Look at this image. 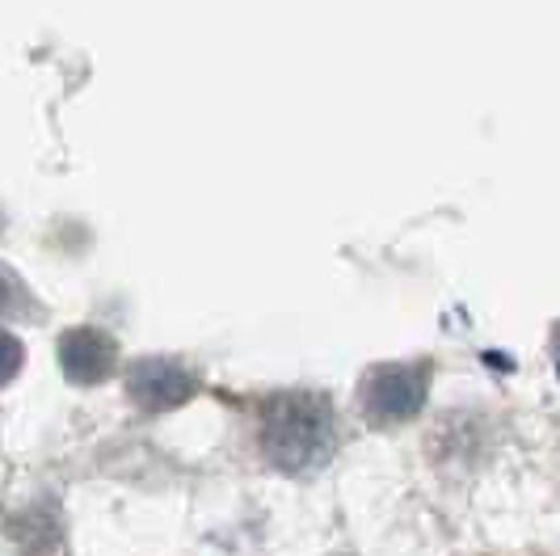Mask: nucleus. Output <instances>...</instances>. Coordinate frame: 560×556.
Segmentation results:
<instances>
[{
    "label": "nucleus",
    "mask_w": 560,
    "mask_h": 556,
    "mask_svg": "<svg viewBox=\"0 0 560 556\" xmlns=\"http://www.w3.org/2000/svg\"><path fill=\"white\" fill-rule=\"evenodd\" d=\"M22 362H26V350H22V341L13 334H4L0 329V384H9L18 371H22Z\"/></svg>",
    "instance_id": "nucleus-5"
},
{
    "label": "nucleus",
    "mask_w": 560,
    "mask_h": 556,
    "mask_svg": "<svg viewBox=\"0 0 560 556\" xmlns=\"http://www.w3.org/2000/svg\"><path fill=\"white\" fill-rule=\"evenodd\" d=\"M195 392H198V380L182 362L143 359V362H136V371H131V396H136V405L152 409V414L186 405Z\"/></svg>",
    "instance_id": "nucleus-3"
},
{
    "label": "nucleus",
    "mask_w": 560,
    "mask_h": 556,
    "mask_svg": "<svg viewBox=\"0 0 560 556\" xmlns=\"http://www.w3.org/2000/svg\"><path fill=\"white\" fill-rule=\"evenodd\" d=\"M9 291H13V282H9V278L0 275V308L9 304Z\"/></svg>",
    "instance_id": "nucleus-6"
},
{
    "label": "nucleus",
    "mask_w": 560,
    "mask_h": 556,
    "mask_svg": "<svg viewBox=\"0 0 560 556\" xmlns=\"http://www.w3.org/2000/svg\"><path fill=\"white\" fill-rule=\"evenodd\" d=\"M552 355H557V367H560V325H557V337H552Z\"/></svg>",
    "instance_id": "nucleus-7"
},
{
    "label": "nucleus",
    "mask_w": 560,
    "mask_h": 556,
    "mask_svg": "<svg viewBox=\"0 0 560 556\" xmlns=\"http://www.w3.org/2000/svg\"><path fill=\"white\" fill-rule=\"evenodd\" d=\"M114 341L102 329H68L63 341H59V362H63V375L72 384H102L114 371Z\"/></svg>",
    "instance_id": "nucleus-4"
},
{
    "label": "nucleus",
    "mask_w": 560,
    "mask_h": 556,
    "mask_svg": "<svg viewBox=\"0 0 560 556\" xmlns=\"http://www.w3.org/2000/svg\"><path fill=\"white\" fill-rule=\"evenodd\" d=\"M261 451L282 473H312L334 451V409L325 396L287 392L261 405Z\"/></svg>",
    "instance_id": "nucleus-1"
},
{
    "label": "nucleus",
    "mask_w": 560,
    "mask_h": 556,
    "mask_svg": "<svg viewBox=\"0 0 560 556\" xmlns=\"http://www.w3.org/2000/svg\"><path fill=\"white\" fill-rule=\"evenodd\" d=\"M425 384L430 371L418 362H393V367H375L363 380V409L371 421L388 426V421H405L425 405Z\"/></svg>",
    "instance_id": "nucleus-2"
}]
</instances>
